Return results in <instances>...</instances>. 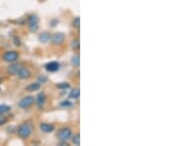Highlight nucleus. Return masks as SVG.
I'll return each instance as SVG.
<instances>
[{"instance_id": "obj_1", "label": "nucleus", "mask_w": 178, "mask_h": 146, "mask_svg": "<svg viewBox=\"0 0 178 146\" xmlns=\"http://www.w3.org/2000/svg\"><path fill=\"white\" fill-rule=\"evenodd\" d=\"M33 131V124L30 122H25L18 128V135L23 139L28 138Z\"/></svg>"}, {"instance_id": "obj_2", "label": "nucleus", "mask_w": 178, "mask_h": 146, "mask_svg": "<svg viewBox=\"0 0 178 146\" xmlns=\"http://www.w3.org/2000/svg\"><path fill=\"white\" fill-rule=\"evenodd\" d=\"M71 129L68 128H60L58 133H56V137H58V139H60V141H66L68 140L69 138L71 137Z\"/></svg>"}, {"instance_id": "obj_3", "label": "nucleus", "mask_w": 178, "mask_h": 146, "mask_svg": "<svg viewBox=\"0 0 178 146\" xmlns=\"http://www.w3.org/2000/svg\"><path fill=\"white\" fill-rule=\"evenodd\" d=\"M35 103V98L33 96H27L22 98L20 101H19L18 106L21 108V109H28L32 105Z\"/></svg>"}, {"instance_id": "obj_4", "label": "nucleus", "mask_w": 178, "mask_h": 146, "mask_svg": "<svg viewBox=\"0 0 178 146\" xmlns=\"http://www.w3.org/2000/svg\"><path fill=\"white\" fill-rule=\"evenodd\" d=\"M19 58V53L14 50H9L3 54V59L7 62H14Z\"/></svg>"}, {"instance_id": "obj_5", "label": "nucleus", "mask_w": 178, "mask_h": 146, "mask_svg": "<svg viewBox=\"0 0 178 146\" xmlns=\"http://www.w3.org/2000/svg\"><path fill=\"white\" fill-rule=\"evenodd\" d=\"M65 40V36L62 33H55L50 37V41L53 44H61Z\"/></svg>"}, {"instance_id": "obj_6", "label": "nucleus", "mask_w": 178, "mask_h": 146, "mask_svg": "<svg viewBox=\"0 0 178 146\" xmlns=\"http://www.w3.org/2000/svg\"><path fill=\"white\" fill-rule=\"evenodd\" d=\"M22 67L23 66L21 64H19V63H14V64H11V65H9L7 67V73L10 74V75H16Z\"/></svg>"}, {"instance_id": "obj_7", "label": "nucleus", "mask_w": 178, "mask_h": 146, "mask_svg": "<svg viewBox=\"0 0 178 146\" xmlns=\"http://www.w3.org/2000/svg\"><path fill=\"white\" fill-rule=\"evenodd\" d=\"M45 67H46L47 71H49V72H55L60 69V63L56 61H50V62L47 63Z\"/></svg>"}, {"instance_id": "obj_8", "label": "nucleus", "mask_w": 178, "mask_h": 146, "mask_svg": "<svg viewBox=\"0 0 178 146\" xmlns=\"http://www.w3.org/2000/svg\"><path fill=\"white\" fill-rule=\"evenodd\" d=\"M17 75L19 76V78H21V79H28L31 77L32 73L28 68L22 67L20 70H19V72L17 73Z\"/></svg>"}, {"instance_id": "obj_9", "label": "nucleus", "mask_w": 178, "mask_h": 146, "mask_svg": "<svg viewBox=\"0 0 178 146\" xmlns=\"http://www.w3.org/2000/svg\"><path fill=\"white\" fill-rule=\"evenodd\" d=\"M40 129L43 132H46V133H50V132H53L55 130V126L50 123H41L40 124Z\"/></svg>"}, {"instance_id": "obj_10", "label": "nucleus", "mask_w": 178, "mask_h": 146, "mask_svg": "<svg viewBox=\"0 0 178 146\" xmlns=\"http://www.w3.org/2000/svg\"><path fill=\"white\" fill-rule=\"evenodd\" d=\"M46 95H45V93H40L39 95L37 96V104L38 106H39L40 108L44 107L45 103H46Z\"/></svg>"}, {"instance_id": "obj_11", "label": "nucleus", "mask_w": 178, "mask_h": 146, "mask_svg": "<svg viewBox=\"0 0 178 146\" xmlns=\"http://www.w3.org/2000/svg\"><path fill=\"white\" fill-rule=\"evenodd\" d=\"M50 35L48 33V32H44V33H42L40 36H39V41L41 43H46L50 41Z\"/></svg>"}, {"instance_id": "obj_12", "label": "nucleus", "mask_w": 178, "mask_h": 146, "mask_svg": "<svg viewBox=\"0 0 178 146\" xmlns=\"http://www.w3.org/2000/svg\"><path fill=\"white\" fill-rule=\"evenodd\" d=\"M40 88H41V85L40 83H32L30 84L29 86L26 87V90L29 91V92H33V91H37V90H40Z\"/></svg>"}, {"instance_id": "obj_13", "label": "nucleus", "mask_w": 178, "mask_h": 146, "mask_svg": "<svg viewBox=\"0 0 178 146\" xmlns=\"http://www.w3.org/2000/svg\"><path fill=\"white\" fill-rule=\"evenodd\" d=\"M79 96H80V92H79V89L78 88L73 89V90H71V93H69V98H71V99L76 100V99L79 98Z\"/></svg>"}, {"instance_id": "obj_14", "label": "nucleus", "mask_w": 178, "mask_h": 146, "mask_svg": "<svg viewBox=\"0 0 178 146\" xmlns=\"http://www.w3.org/2000/svg\"><path fill=\"white\" fill-rule=\"evenodd\" d=\"M38 22H39V19L36 15H31L28 18V24L29 26H33V25H38Z\"/></svg>"}, {"instance_id": "obj_15", "label": "nucleus", "mask_w": 178, "mask_h": 146, "mask_svg": "<svg viewBox=\"0 0 178 146\" xmlns=\"http://www.w3.org/2000/svg\"><path fill=\"white\" fill-rule=\"evenodd\" d=\"M11 110V108L7 105H0V116L8 113Z\"/></svg>"}, {"instance_id": "obj_16", "label": "nucleus", "mask_w": 178, "mask_h": 146, "mask_svg": "<svg viewBox=\"0 0 178 146\" xmlns=\"http://www.w3.org/2000/svg\"><path fill=\"white\" fill-rule=\"evenodd\" d=\"M72 142L75 145H79L80 144V135L78 134V133H76V134H74L72 136Z\"/></svg>"}, {"instance_id": "obj_17", "label": "nucleus", "mask_w": 178, "mask_h": 146, "mask_svg": "<svg viewBox=\"0 0 178 146\" xmlns=\"http://www.w3.org/2000/svg\"><path fill=\"white\" fill-rule=\"evenodd\" d=\"M71 63L73 64V66H79V56L78 55H74L72 56V58H71Z\"/></svg>"}, {"instance_id": "obj_18", "label": "nucleus", "mask_w": 178, "mask_h": 146, "mask_svg": "<svg viewBox=\"0 0 178 146\" xmlns=\"http://www.w3.org/2000/svg\"><path fill=\"white\" fill-rule=\"evenodd\" d=\"M72 26L76 29H78L80 27V19L79 17H76L73 19V21H72Z\"/></svg>"}, {"instance_id": "obj_19", "label": "nucleus", "mask_w": 178, "mask_h": 146, "mask_svg": "<svg viewBox=\"0 0 178 146\" xmlns=\"http://www.w3.org/2000/svg\"><path fill=\"white\" fill-rule=\"evenodd\" d=\"M79 47H80V43H79V41L78 40H73L71 42V48L73 49H79Z\"/></svg>"}, {"instance_id": "obj_20", "label": "nucleus", "mask_w": 178, "mask_h": 146, "mask_svg": "<svg viewBox=\"0 0 178 146\" xmlns=\"http://www.w3.org/2000/svg\"><path fill=\"white\" fill-rule=\"evenodd\" d=\"M56 87L61 89V90H65V89H68L69 87H71V85H69L68 83H65V82H63V83H60L59 85H56Z\"/></svg>"}, {"instance_id": "obj_21", "label": "nucleus", "mask_w": 178, "mask_h": 146, "mask_svg": "<svg viewBox=\"0 0 178 146\" xmlns=\"http://www.w3.org/2000/svg\"><path fill=\"white\" fill-rule=\"evenodd\" d=\"M60 106H61V107H66V108H68V107L73 106V104H72L71 102H69V101H65V102L60 103Z\"/></svg>"}, {"instance_id": "obj_22", "label": "nucleus", "mask_w": 178, "mask_h": 146, "mask_svg": "<svg viewBox=\"0 0 178 146\" xmlns=\"http://www.w3.org/2000/svg\"><path fill=\"white\" fill-rule=\"evenodd\" d=\"M47 77H45V76H40L39 77V81L38 82H40V83H45V82H47Z\"/></svg>"}, {"instance_id": "obj_23", "label": "nucleus", "mask_w": 178, "mask_h": 146, "mask_svg": "<svg viewBox=\"0 0 178 146\" xmlns=\"http://www.w3.org/2000/svg\"><path fill=\"white\" fill-rule=\"evenodd\" d=\"M39 27H38V25H33V26H30V31L31 32H37Z\"/></svg>"}, {"instance_id": "obj_24", "label": "nucleus", "mask_w": 178, "mask_h": 146, "mask_svg": "<svg viewBox=\"0 0 178 146\" xmlns=\"http://www.w3.org/2000/svg\"><path fill=\"white\" fill-rule=\"evenodd\" d=\"M14 41H15V44H16V46H20V44H21V43H20V40H19V39H17V38H15V39H14Z\"/></svg>"}]
</instances>
